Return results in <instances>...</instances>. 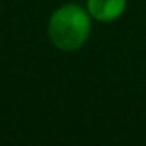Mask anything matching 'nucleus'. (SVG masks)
I'll return each instance as SVG.
<instances>
[{
  "mask_svg": "<svg viewBox=\"0 0 146 146\" xmlns=\"http://www.w3.org/2000/svg\"><path fill=\"white\" fill-rule=\"evenodd\" d=\"M93 28L88 9L78 4L57 7L48 19V38L60 52H76L86 45Z\"/></svg>",
  "mask_w": 146,
  "mask_h": 146,
  "instance_id": "1",
  "label": "nucleus"
},
{
  "mask_svg": "<svg viewBox=\"0 0 146 146\" xmlns=\"http://www.w3.org/2000/svg\"><path fill=\"white\" fill-rule=\"evenodd\" d=\"M93 17V21L98 23H113L122 17V14L127 9V0H86L84 5Z\"/></svg>",
  "mask_w": 146,
  "mask_h": 146,
  "instance_id": "2",
  "label": "nucleus"
}]
</instances>
